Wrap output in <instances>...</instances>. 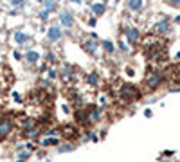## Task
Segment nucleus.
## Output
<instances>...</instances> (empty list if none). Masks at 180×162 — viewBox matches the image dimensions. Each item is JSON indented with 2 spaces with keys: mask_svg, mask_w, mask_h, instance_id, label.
I'll use <instances>...</instances> for the list:
<instances>
[{
  "mask_svg": "<svg viewBox=\"0 0 180 162\" xmlns=\"http://www.w3.org/2000/svg\"><path fill=\"white\" fill-rule=\"evenodd\" d=\"M38 135V130L36 128H31V130H27V137H36Z\"/></svg>",
  "mask_w": 180,
  "mask_h": 162,
  "instance_id": "obj_16",
  "label": "nucleus"
},
{
  "mask_svg": "<svg viewBox=\"0 0 180 162\" xmlns=\"http://www.w3.org/2000/svg\"><path fill=\"white\" fill-rule=\"evenodd\" d=\"M15 40L18 43H25V42H29V34H25V32H22V31H16L15 32Z\"/></svg>",
  "mask_w": 180,
  "mask_h": 162,
  "instance_id": "obj_6",
  "label": "nucleus"
},
{
  "mask_svg": "<svg viewBox=\"0 0 180 162\" xmlns=\"http://www.w3.org/2000/svg\"><path fill=\"white\" fill-rule=\"evenodd\" d=\"M52 9H56V4L54 2H45V11H52Z\"/></svg>",
  "mask_w": 180,
  "mask_h": 162,
  "instance_id": "obj_14",
  "label": "nucleus"
},
{
  "mask_svg": "<svg viewBox=\"0 0 180 162\" xmlns=\"http://www.w3.org/2000/svg\"><path fill=\"white\" fill-rule=\"evenodd\" d=\"M123 94H124V97H131V96H137V90H135V86H128L126 85L124 88H123Z\"/></svg>",
  "mask_w": 180,
  "mask_h": 162,
  "instance_id": "obj_9",
  "label": "nucleus"
},
{
  "mask_svg": "<svg viewBox=\"0 0 180 162\" xmlns=\"http://www.w3.org/2000/svg\"><path fill=\"white\" fill-rule=\"evenodd\" d=\"M59 20H61V24L67 25V27H72V25H74V16H72L70 13H61Z\"/></svg>",
  "mask_w": 180,
  "mask_h": 162,
  "instance_id": "obj_4",
  "label": "nucleus"
},
{
  "mask_svg": "<svg viewBox=\"0 0 180 162\" xmlns=\"http://www.w3.org/2000/svg\"><path fill=\"white\" fill-rule=\"evenodd\" d=\"M160 81H162V74L160 72H151L148 76V86L153 90V88H157V86L160 85Z\"/></svg>",
  "mask_w": 180,
  "mask_h": 162,
  "instance_id": "obj_2",
  "label": "nucleus"
},
{
  "mask_svg": "<svg viewBox=\"0 0 180 162\" xmlns=\"http://www.w3.org/2000/svg\"><path fill=\"white\" fill-rule=\"evenodd\" d=\"M103 45H104V49L108 51V52H112V51H114V45H112L110 42H103Z\"/></svg>",
  "mask_w": 180,
  "mask_h": 162,
  "instance_id": "obj_17",
  "label": "nucleus"
},
{
  "mask_svg": "<svg viewBox=\"0 0 180 162\" xmlns=\"http://www.w3.org/2000/svg\"><path fill=\"white\" fill-rule=\"evenodd\" d=\"M175 72H177V76H173V78H175V79H180V67H178V69H175Z\"/></svg>",
  "mask_w": 180,
  "mask_h": 162,
  "instance_id": "obj_20",
  "label": "nucleus"
},
{
  "mask_svg": "<svg viewBox=\"0 0 180 162\" xmlns=\"http://www.w3.org/2000/svg\"><path fill=\"white\" fill-rule=\"evenodd\" d=\"M83 47H85V51H88V52H96V49H97L96 43L90 42V40H88V42H83Z\"/></svg>",
  "mask_w": 180,
  "mask_h": 162,
  "instance_id": "obj_10",
  "label": "nucleus"
},
{
  "mask_svg": "<svg viewBox=\"0 0 180 162\" xmlns=\"http://www.w3.org/2000/svg\"><path fill=\"white\" fill-rule=\"evenodd\" d=\"M126 38H128L131 43L137 42V40H139V31L137 29H128V31H126Z\"/></svg>",
  "mask_w": 180,
  "mask_h": 162,
  "instance_id": "obj_7",
  "label": "nucleus"
},
{
  "mask_svg": "<svg viewBox=\"0 0 180 162\" xmlns=\"http://www.w3.org/2000/svg\"><path fill=\"white\" fill-rule=\"evenodd\" d=\"M155 31L157 32H168L169 31V20L168 18H164V20H160V22L157 24V27H155Z\"/></svg>",
  "mask_w": 180,
  "mask_h": 162,
  "instance_id": "obj_5",
  "label": "nucleus"
},
{
  "mask_svg": "<svg viewBox=\"0 0 180 162\" xmlns=\"http://www.w3.org/2000/svg\"><path fill=\"white\" fill-rule=\"evenodd\" d=\"M13 5H18V7H20V5H24V0H15V2H11Z\"/></svg>",
  "mask_w": 180,
  "mask_h": 162,
  "instance_id": "obj_19",
  "label": "nucleus"
},
{
  "mask_svg": "<svg viewBox=\"0 0 180 162\" xmlns=\"http://www.w3.org/2000/svg\"><path fill=\"white\" fill-rule=\"evenodd\" d=\"M47 36H49V40L51 42H58L59 38H61V29H59V27H51L49 29V32H47Z\"/></svg>",
  "mask_w": 180,
  "mask_h": 162,
  "instance_id": "obj_3",
  "label": "nucleus"
},
{
  "mask_svg": "<svg viewBox=\"0 0 180 162\" xmlns=\"http://www.w3.org/2000/svg\"><path fill=\"white\" fill-rule=\"evenodd\" d=\"M92 9H94L96 15H103V13H104V5L103 4H94V5H92Z\"/></svg>",
  "mask_w": 180,
  "mask_h": 162,
  "instance_id": "obj_12",
  "label": "nucleus"
},
{
  "mask_svg": "<svg viewBox=\"0 0 180 162\" xmlns=\"http://www.w3.org/2000/svg\"><path fill=\"white\" fill-rule=\"evenodd\" d=\"M25 58H27V61H29L31 65H34V63L38 61V59H40V54H38L36 51H29V52H27V56H25Z\"/></svg>",
  "mask_w": 180,
  "mask_h": 162,
  "instance_id": "obj_8",
  "label": "nucleus"
},
{
  "mask_svg": "<svg viewBox=\"0 0 180 162\" xmlns=\"http://www.w3.org/2000/svg\"><path fill=\"white\" fill-rule=\"evenodd\" d=\"M70 150H74V146H70V144H65L63 148H58V151H59V153H63V151H70Z\"/></svg>",
  "mask_w": 180,
  "mask_h": 162,
  "instance_id": "obj_15",
  "label": "nucleus"
},
{
  "mask_svg": "<svg viewBox=\"0 0 180 162\" xmlns=\"http://www.w3.org/2000/svg\"><path fill=\"white\" fill-rule=\"evenodd\" d=\"M40 18H42V20H47V18H49V13H47V11H42V13H40Z\"/></svg>",
  "mask_w": 180,
  "mask_h": 162,
  "instance_id": "obj_18",
  "label": "nucleus"
},
{
  "mask_svg": "<svg viewBox=\"0 0 180 162\" xmlns=\"http://www.w3.org/2000/svg\"><path fill=\"white\" fill-rule=\"evenodd\" d=\"M142 5H144V4L141 2V0H131V2H128V7H130V9H135V11L141 9Z\"/></svg>",
  "mask_w": 180,
  "mask_h": 162,
  "instance_id": "obj_11",
  "label": "nucleus"
},
{
  "mask_svg": "<svg viewBox=\"0 0 180 162\" xmlns=\"http://www.w3.org/2000/svg\"><path fill=\"white\" fill-rule=\"evenodd\" d=\"M51 144H58V139H45V140H42V146H51Z\"/></svg>",
  "mask_w": 180,
  "mask_h": 162,
  "instance_id": "obj_13",
  "label": "nucleus"
},
{
  "mask_svg": "<svg viewBox=\"0 0 180 162\" xmlns=\"http://www.w3.org/2000/svg\"><path fill=\"white\" fill-rule=\"evenodd\" d=\"M96 81H97L96 76H90V78H88V83H96Z\"/></svg>",
  "mask_w": 180,
  "mask_h": 162,
  "instance_id": "obj_21",
  "label": "nucleus"
},
{
  "mask_svg": "<svg viewBox=\"0 0 180 162\" xmlns=\"http://www.w3.org/2000/svg\"><path fill=\"white\" fill-rule=\"evenodd\" d=\"M11 130H13V123H11V119H7V117L0 119V139L7 137V135L11 133Z\"/></svg>",
  "mask_w": 180,
  "mask_h": 162,
  "instance_id": "obj_1",
  "label": "nucleus"
}]
</instances>
